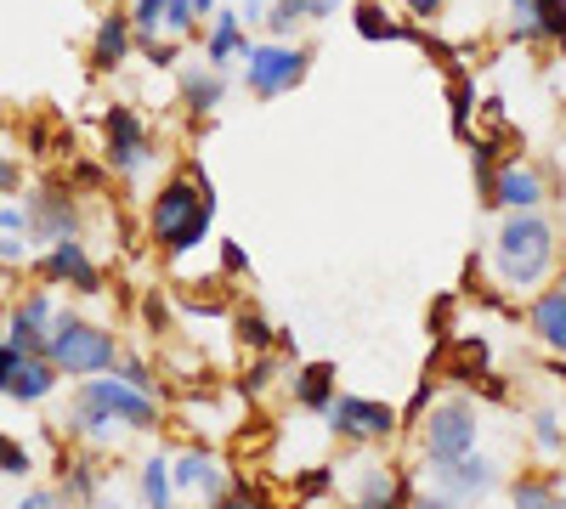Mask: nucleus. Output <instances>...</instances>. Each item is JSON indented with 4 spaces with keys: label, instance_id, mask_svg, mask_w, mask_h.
Instances as JSON below:
<instances>
[{
    "label": "nucleus",
    "instance_id": "obj_1",
    "mask_svg": "<svg viewBox=\"0 0 566 509\" xmlns=\"http://www.w3.org/2000/svg\"><path fill=\"white\" fill-rule=\"evenodd\" d=\"M555 261H560V233H555V221H544L538 210H510L504 226L493 233L499 284L515 289V295H527V289H538L544 277L555 272Z\"/></svg>",
    "mask_w": 566,
    "mask_h": 509
},
{
    "label": "nucleus",
    "instance_id": "obj_2",
    "mask_svg": "<svg viewBox=\"0 0 566 509\" xmlns=\"http://www.w3.org/2000/svg\"><path fill=\"white\" fill-rule=\"evenodd\" d=\"M210 221H216V199H210V181H199V176H170L148 204V233H154L159 255H170V261L193 255L210 238Z\"/></svg>",
    "mask_w": 566,
    "mask_h": 509
},
{
    "label": "nucleus",
    "instance_id": "obj_3",
    "mask_svg": "<svg viewBox=\"0 0 566 509\" xmlns=\"http://www.w3.org/2000/svg\"><path fill=\"white\" fill-rule=\"evenodd\" d=\"M45 357L63 380H91V374H114L119 368V340L103 322H85L74 311H57L52 335H45Z\"/></svg>",
    "mask_w": 566,
    "mask_h": 509
},
{
    "label": "nucleus",
    "instance_id": "obj_4",
    "mask_svg": "<svg viewBox=\"0 0 566 509\" xmlns=\"http://www.w3.org/2000/svg\"><path fill=\"white\" fill-rule=\"evenodd\" d=\"M312 68V52L295 40H250V52H244V91L261 103L272 97H290V91L306 79Z\"/></svg>",
    "mask_w": 566,
    "mask_h": 509
},
{
    "label": "nucleus",
    "instance_id": "obj_5",
    "mask_svg": "<svg viewBox=\"0 0 566 509\" xmlns=\"http://www.w3.org/2000/svg\"><path fill=\"white\" fill-rule=\"evenodd\" d=\"M74 402L103 407L119 431H159V396L136 391V385L119 380V374H91V380H80Z\"/></svg>",
    "mask_w": 566,
    "mask_h": 509
},
{
    "label": "nucleus",
    "instance_id": "obj_6",
    "mask_svg": "<svg viewBox=\"0 0 566 509\" xmlns=\"http://www.w3.org/2000/svg\"><path fill=\"white\" fill-rule=\"evenodd\" d=\"M476 442H482V420H476V407H470L464 396L437 402L431 420H424V431H419V447H424L431 465H453V458L476 453Z\"/></svg>",
    "mask_w": 566,
    "mask_h": 509
},
{
    "label": "nucleus",
    "instance_id": "obj_7",
    "mask_svg": "<svg viewBox=\"0 0 566 509\" xmlns=\"http://www.w3.org/2000/svg\"><path fill=\"white\" fill-rule=\"evenodd\" d=\"M103 142H108L103 159H108L114 176H142L154 165V136H148V125H142V114L125 108V103H114L103 114Z\"/></svg>",
    "mask_w": 566,
    "mask_h": 509
},
{
    "label": "nucleus",
    "instance_id": "obj_8",
    "mask_svg": "<svg viewBox=\"0 0 566 509\" xmlns=\"http://www.w3.org/2000/svg\"><path fill=\"white\" fill-rule=\"evenodd\" d=\"M328 431L357 442V447H374V442H391L397 436V407L391 402H374V396H335L328 402Z\"/></svg>",
    "mask_w": 566,
    "mask_h": 509
},
{
    "label": "nucleus",
    "instance_id": "obj_9",
    "mask_svg": "<svg viewBox=\"0 0 566 509\" xmlns=\"http://www.w3.org/2000/svg\"><path fill=\"white\" fill-rule=\"evenodd\" d=\"M34 272L45 277L52 289H74V295H103V266L91 261L85 238H57V244H45Z\"/></svg>",
    "mask_w": 566,
    "mask_h": 509
},
{
    "label": "nucleus",
    "instance_id": "obj_10",
    "mask_svg": "<svg viewBox=\"0 0 566 509\" xmlns=\"http://www.w3.org/2000/svg\"><path fill=\"white\" fill-rule=\"evenodd\" d=\"M29 238L34 244H57V238H80V204H74V188H40L29 199Z\"/></svg>",
    "mask_w": 566,
    "mask_h": 509
},
{
    "label": "nucleus",
    "instance_id": "obj_11",
    "mask_svg": "<svg viewBox=\"0 0 566 509\" xmlns=\"http://www.w3.org/2000/svg\"><path fill=\"white\" fill-rule=\"evenodd\" d=\"M52 322H57V300H52V289H34V295H23V300L7 311V322H0V340L18 346V351H45V335H52Z\"/></svg>",
    "mask_w": 566,
    "mask_h": 509
},
{
    "label": "nucleus",
    "instance_id": "obj_12",
    "mask_svg": "<svg viewBox=\"0 0 566 509\" xmlns=\"http://www.w3.org/2000/svg\"><path fill=\"white\" fill-rule=\"evenodd\" d=\"M488 204H499V210H538V204H544V176H538V165L504 159V165L493 170V181H488Z\"/></svg>",
    "mask_w": 566,
    "mask_h": 509
},
{
    "label": "nucleus",
    "instance_id": "obj_13",
    "mask_svg": "<svg viewBox=\"0 0 566 509\" xmlns=\"http://www.w3.org/2000/svg\"><path fill=\"white\" fill-rule=\"evenodd\" d=\"M431 476H437L442 498H453V503L488 498V492H493V481H499V470L488 465L482 453H464V458H453V465H431Z\"/></svg>",
    "mask_w": 566,
    "mask_h": 509
},
{
    "label": "nucleus",
    "instance_id": "obj_14",
    "mask_svg": "<svg viewBox=\"0 0 566 509\" xmlns=\"http://www.w3.org/2000/svg\"><path fill=\"white\" fill-rule=\"evenodd\" d=\"M130 52H136V29H130V12H103L97 18V34H91V68L97 74H114V68H125L130 63Z\"/></svg>",
    "mask_w": 566,
    "mask_h": 509
},
{
    "label": "nucleus",
    "instance_id": "obj_15",
    "mask_svg": "<svg viewBox=\"0 0 566 509\" xmlns=\"http://www.w3.org/2000/svg\"><path fill=\"white\" fill-rule=\"evenodd\" d=\"M170 476H176V492L181 498H221L227 492V476H221V458L205 453V447H187L181 458H170Z\"/></svg>",
    "mask_w": 566,
    "mask_h": 509
},
{
    "label": "nucleus",
    "instance_id": "obj_16",
    "mask_svg": "<svg viewBox=\"0 0 566 509\" xmlns=\"http://www.w3.org/2000/svg\"><path fill=\"white\" fill-rule=\"evenodd\" d=\"M57 368H52V357L45 351H23L18 362H12V374H7V385H0V396H12V402H45L57 391Z\"/></svg>",
    "mask_w": 566,
    "mask_h": 509
},
{
    "label": "nucleus",
    "instance_id": "obj_17",
    "mask_svg": "<svg viewBox=\"0 0 566 509\" xmlns=\"http://www.w3.org/2000/svg\"><path fill=\"white\" fill-rule=\"evenodd\" d=\"M527 329H533V340H538L544 351L566 357V284L533 295V306H527Z\"/></svg>",
    "mask_w": 566,
    "mask_h": 509
},
{
    "label": "nucleus",
    "instance_id": "obj_18",
    "mask_svg": "<svg viewBox=\"0 0 566 509\" xmlns=\"http://www.w3.org/2000/svg\"><path fill=\"white\" fill-rule=\"evenodd\" d=\"M413 492H408V476L391 470V465H363L357 470V509H408Z\"/></svg>",
    "mask_w": 566,
    "mask_h": 509
},
{
    "label": "nucleus",
    "instance_id": "obj_19",
    "mask_svg": "<svg viewBox=\"0 0 566 509\" xmlns=\"http://www.w3.org/2000/svg\"><path fill=\"white\" fill-rule=\"evenodd\" d=\"M290 396L301 413H328V402L340 396V380H335V362H301L295 380H290Z\"/></svg>",
    "mask_w": 566,
    "mask_h": 509
},
{
    "label": "nucleus",
    "instance_id": "obj_20",
    "mask_svg": "<svg viewBox=\"0 0 566 509\" xmlns=\"http://www.w3.org/2000/svg\"><path fill=\"white\" fill-rule=\"evenodd\" d=\"M244 52H250L244 18L216 7V18H210V34H205V63H210V68H227V63H244Z\"/></svg>",
    "mask_w": 566,
    "mask_h": 509
},
{
    "label": "nucleus",
    "instance_id": "obj_21",
    "mask_svg": "<svg viewBox=\"0 0 566 509\" xmlns=\"http://www.w3.org/2000/svg\"><path fill=\"white\" fill-rule=\"evenodd\" d=\"M227 103V74L210 68V63H193L181 74V108L187 114H216Z\"/></svg>",
    "mask_w": 566,
    "mask_h": 509
},
{
    "label": "nucleus",
    "instance_id": "obj_22",
    "mask_svg": "<svg viewBox=\"0 0 566 509\" xmlns=\"http://www.w3.org/2000/svg\"><path fill=\"white\" fill-rule=\"evenodd\" d=\"M136 492H142V509H176V476H170V458H142L136 470Z\"/></svg>",
    "mask_w": 566,
    "mask_h": 509
},
{
    "label": "nucleus",
    "instance_id": "obj_23",
    "mask_svg": "<svg viewBox=\"0 0 566 509\" xmlns=\"http://www.w3.org/2000/svg\"><path fill=\"white\" fill-rule=\"evenodd\" d=\"M352 29H357L363 40H374V45H380V40H408V34H413L408 23H397V18L380 7V0H357V7H352Z\"/></svg>",
    "mask_w": 566,
    "mask_h": 509
},
{
    "label": "nucleus",
    "instance_id": "obj_24",
    "mask_svg": "<svg viewBox=\"0 0 566 509\" xmlns=\"http://www.w3.org/2000/svg\"><path fill=\"white\" fill-rule=\"evenodd\" d=\"M69 503H97L103 492V470L91 465V458H63V487H57Z\"/></svg>",
    "mask_w": 566,
    "mask_h": 509
},
{
    "label": "nucleus",
    "instance_id": "obj_25",
    "mask_svg": "<svg viewBox=\"0 0 566 509\" xmlns=\"http://www.w3.org/2000/svg\"><path fill=\"white\" fill-rule=\"evenodd\" d=\"M510 503H515V509H566V498H560V487H555L549 476H515Z\"/></svg>",
    "mask_w": 566,
    "mask_h": 509
},
{
    "label": "nucleus",
    "instance_id": "obj_26",
    "mask_svg": "<svg viewBox=\"0 0 566 509\" xmlns=\"http://www.w3.org/2000/svg\"><path fill=\"white\" fill-rule=\"evenodd\" d=\"M170 7L176 0H130V29H136V40H159L165 29H170Z\"/></svg>",
    "mask_w": 566,
    "mask_h": 509
},
{
    "label": "nucleus",
    "instance_id": "obj_27",
    "mask_svg": "<svg viewBox=\"0 0 566 509\" xmlns=\"http://www.w3.org/2000/svg\"><path fill=\"white\" fill-rule=\"evenodd\" d=\"M448 108H453V136H470V114H476V79L459 74L448 79Z\"/></svg>",
    "mask_w": 566,
    "mask_h": 509
},
{
    "label": "nucleus",
    "instance_id": "obj_28",
    "mask_svg": "<svg viewBox=\"0 0 566 509\" xmlns=\"http://www.w3.org/2000/svg\"><path fill=\"white\" fill-rule=\"evenodd\" d=\"M232 329H239V346L244 351H272L277 346V329H272L261 311H239V317H232Z\"/></svg>",
    "mask_w": 566,
    "mask_h": 509
},
{
    "label": "nucleus",
    "instance_id": "obj_29",
    "mask_svg": "<svg viewBox=\"0 0 566 509\" xmlns=\"http://www.w3.org/2000/svg\"><path fill=\"white\" fill-rule=\"evenodd\" d=\"M510 34L515 40H544V7L538 0H510Z\"/></svg>",
    "mask_w": 566,
    "mask_h": 509
},
{
    "label": "nucleus",
    "instance_id": "obj_30",
    "mask_svg": "<svg viewBox=\"0 0 566 509\" xmlns=\"http://www.w3.org/2000/svg\"><path fill=\"white\" fill-rule=\"evenodd\" d=\"M210 509H277V503H272V498H266L261 487L239 481V487H227V492H221V498H216Z\"/></svg>",
    "mask_w": 566,
    "mask_h": 509
},
{
    "label": "nucleus",
    "instance_id": "obj_31",
    "mask_svg": "<svg viewBox=\"0 0 566 509\" xmlns=\"http://www.w3.org/2000/svg\"><path fill=\"white\" fill-rule=\"evenodd\" d=\"M0 476H34V453L23 447V442H12V436H0Z\"/></svg>",
    "mask_w": 566,
    "mask_h": 509
},
{
    "label": "nucleus",
    "instance_id": "obj_32",
    "mask_svg": "<svg viewBox=\"0 0 566 509\" xmlns=\"http://www.w3.org/2000/svg\"><path fill=\"white\" fill-rule=\"evenodd\" d=\"M533 442H538V453H560L566 447V431H560V420L544 407V413H533Z\"/></svg>",
    "mask_w": 566,
    "mask_h": 509
},
{
    "label": "nucleus",
    "instance_id": "obj_33",
    "mask_svg": "<svg viewBox=\"0 0 566 509\" xmlns=\"http://www.w3.org/2000/svg\"><path fill=\"white\" fill-rule=\"evenodd\" d=\"M136 52L148 57L154 68H176V57H181V40H170V34H159V40H136Z\"/></svg>",
    "mask_w": 566,
    "mask_h": 509
},
{
    "label": "nucleus",
    "instance_id": "obj_34",
    "mask_svg": "<svg viewBox=\"0 0 566 509\" xmlns=\"http://www.w3.org/2000/svg\"><path fill=\"white\" fill-rule=\"evenodd\" d=\"M114 374H119V380H130L136 391H148V396H159V380H154V368H148V362H136V357L125 362V357H119V368H114Z\"/></svg>",
    "mask_w": 566,
    "mask_h": 509
},
{
    "label": "nucleus",
    "instance_id": "obj_35",
    "mask_svg": "<svg viewBox=\"0 0 566 509\" xmlns=\"http://www.w3.org/2000/svg\"><path fill=\"white\" fill-rule=\"evenodd\" d=\"M272 374H277V362H272V351H255V368H250V374H244V391H250V396H261V391L272 385Z\"/></svg>",
    "mask_w": 566,
    "mask_h": 509
},
{
    "label": "nucleus",
    "instance_id": "obj_36",
    "mask_svg": "<svg viewBox=\"0 0 566 509\" xmlns=\"http://www.w3.org/2000/svg\"><path fill=\"white\" fill-rule=\"evenodd\" d=\"M34 238L29 233H12V238H0V266H23V261H34V250H29Z\"/></svg>",
    "mask_w": 566,
    "mask_h": 509
},
{
    "label": "nucleus",
    "instance_id": "obj_37",
    "mask_svg": "<svg viewBox=\"0 0 566 509\" xmlns=\"http://www.w3.org/2000/svg\"><path fill=\"white\" fill-rule=\"evenodd\" d=\"M538 7H544V40H566V0H538Z\"/></svg>",
    "mask_w": 566,
    "mask_h": 509
},
{
    "label": "nucleus",
    "instance_id": "obj_38",
    "mask_svg": "<svg viewBox=\"0 0 566 509\" xmlns=\"http://www.w3.org/2000/svg\"><path fill=\"white\" fill-rule=\"evenodd\" d=\"M18 509H69V498H63L57 487H34V492L18 498Z\"/></svg>",
    "mask_w": 566,
    "mask_h": 509
},
{
    "label": "nucleus",
    "instance_id": "obj_39",
    "mask_svg": "<svg viewBox=\"0 0 566 509\" xmlns=\"http://www.w3.org/2000/svg\"><path fill=\"white\" fill-rule=\"evenodd\" d=\"M29 233V204H0V238Z\"/></svg>",
    "mask_w": 566,
    "mask_h": 509
},
{
    "label": "nucleus",
    "instance_id": "obj_40",
    "mask_svg": "<svg viewBox=\"0 0 566 509\" xmlns=\"http://www.w3.org/2000/svg\"><path fill=\"white\" fill-rule=\"evenodd\" d=\"M328 487H335V470H312V476H301V481H295V492H301V498H323Z\"/></svg>",
    "mask_w": 566,
    "mask_h": 509
},
{
    "label": "nucleus",
    "instance_id": "obj_41",
    "mask_svg": "<svg viewBox=\"0 0 566 509\" xmlns=\"http://www.w3.org/2000/svg\"><path fill=\"white\" fill-rule=\"evenodd\" d=\"M442 7H448V0H402V12H408L413 23H437Z\"/></svg>",
    "mask_w": 566,
    "mask_h": 509
},
{
    "label": "nucleus",
    "instance_id": "obj_42",
    "mask_svg": "<svg viewBox=\"0 0 566 509\" xmlns=\"http://www.w3.org/2000/svg\"><path fill=\"white\" fill-rule=\"evenodd\" d=\"M142 311H148V322H154V335H159L165 322H170V306H165V295H159V289H154L148 300H142Z\"/></svg>",
    "mask_w": 566,
    "mask_h": 509
},
{
    "label": "nucleus",
    "instance_id": "obj_43",
    "mask_svg": "<svg viewBox=\"0 0 566 509\" xmlns=\"http://www.w3.org/2000/svg\"><path fill=\"white\" fill-rule=\"evenodd\" d=\"M221 272H232V277L244 272V250L239 244H221Z\"/></svg>",
    "mask_w": 566,
    "mask_h": 509
},
{
    "label": "nucleus",
    "instance_id": "obj_44",
    "mask_svg": "<svg viewBox=\"0 0 566 509\" xmlns=\"http://www.w3.org/2000/svg\"><path fill=\"white\" fill-rule=\"evenodd\" d=\"M266 12H272V0H244V7H239L244 23H266Z\"/></svg>",
    "mask_w": 566,
    "mask_h": 509
},
{
    "label": "nucleus",
    "instance_id": "obj_45",
    "mask_svg": "<svg viewBox=\"0 0 566 509\" xmlns=\"http://www.w3.org/2000/svg\"><path fill=\"white\" fill-rule=\"evenodd\" d=\"M408 509H464V503H453V498H442V492H424V498H413Z\"/></svg>",
    "mask_w": 566,
    "mask_h": 509
},
{
    "label": "nucleus",
    "instance_id": "obj_46",
    "mask_svg": "<svg viewBox=\"0 0 566 509\" xmlns=\"http://www.w3.org/2000/svg\"><path fill=\"white\" fill-rule=\"evenodd\" d=\"M328 18H340V0H312V23H328Z\"/></svg>",
    "mask_w": 566,
    "mask_h": 509
},
{
    "label": "nucleus",
    "instance_id": "obj_47",
    "mask_svg": "<svg viewBox=\"0 0 566 509\" xmlns=\"http://www.w3.org/2000/svg\"><path fill=\"white\" fill-rule=\"evenodd\" d=\"M0 193H18V165L0 159Z\"/></svg>",
    "mask_w": 566,
    "mask_h": 509
},
{
    "label": "nucleus",
    "instance_id": "obj_48",
    "mask_svg": "<svg viewBox=\"0 0 566 509\" xmlns=\"http://www.w3.org/2000/svg\"><path fill=\"white\" fill-rule=\"evenodd\" d=\"M424 402H431V380H424V385L413 391V402H408V413H413V420H419V413H424Z\"/></svg>",
    "mask_w": 566,
    "mask_h": 509
},
{
    "label": "nucleus",
    "instance_id": "obj_49",
    "mask_svg": "<svg viewBox=\"0 0 566 509\" xmlns=\"http://www.w3.org/2000/svg\"><path fill=\"white\" fill-rule=\"evenodd\" d=\"M193 7H199V18H216V0H193Z\"/></svg>",
    "mask_w": 566,
    "mask_h": 509
},
{
    "label": "nucleus",
    "instance_id": "obj_50",
    "mask_svg": "<svg viewBox=\"0 0 566 509\" xmlns=\"http://www.w3.org/2000/svg\"><path fill=\"white\" fill-rule=\"evenodd\" d=\"M560 45H566V40H560Z\"/></svg>",
    "mask_w": 566,
    "mask_h": 509
},
{
    "label": "nucleus",
    "instance_id": "obj_51",
    "mask_svg": "<svg viewBox=\"0 0 566 509\" xmlns=\"http://www.w3.org/2000/svg\"><path fill=\"white\" fill-rule=\"evenodd\" d=\"M352 509H357V503H352Z\"/></svg>",
    "mask_w": 566,
    "mask_h": 509
}]
</instances>
